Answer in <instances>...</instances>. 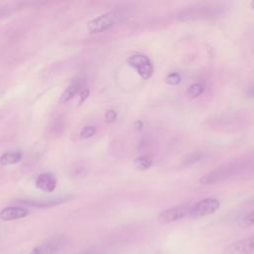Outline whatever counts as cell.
Returning <instances> with one entry per match:
<instances>
[{"label":"cell","instance_id":"obj_1","mask_svg":"<svg viewBox=\"0 0 254 254\" xmlns=\"http://www.w3.org/2000/svg\"><path fill=\"white\" fill-rule=\"evenodd\" d=\"M126 17H127V14L120 10L105 13L89 21L87 23V29L89 33H92V34L100 33L105 30H108L109 28H111L112 26L118 23L125 21Z\"/></svg>","mask_w":254,"mask_h":254},{"label":"cell","instance_id":"obj_2","mask_svg":"<svg viewBox=\"0 0 254 254\" xmlns=\"http://www.w3.org/2000/svg\"><path fill=\"white\" fill-rule=\"evenodd\" d=\"M242 168L239 163H229L223 166H219L216 169L212 170L211 172L205 174L199 179V182L202 185H211L216 184L218 182L224 181L234 174H236L239 169Z\"/></svg>","mask_w":254,"mask_h":254},{"label":"cell","instance_id":"obj_3","mask_svg":"<svg viewBox=\"0 0 254 254\" xmlns=\"http://www.w3.org/2000/svg\"><path fill=\"white\" fill-rule=\"evenodd\" d=\"M220 206V202L215 197H205L190 207V217L193 219L202 218L208 216L217 211Z\"/></svg>","mask_w":254,"mask_h":254},{"label":"cell","instance_id":"obj_4","mask_svg":"<svg viewBox=\"0 0 254 254\" xmlns=\"http://www.w3.org/2000/svg\"><path fill=\"white\" fill-rule=\"evenodd\" d=\"M190 207L189 204H179L164 209L158 214V221L162 224H168L181 220L190 214Z\"/></svg>","mask_w":254,"mask_h":254},{"label":"cell","instance_id":"obj_5","mask_svg":"<svg viewBox=\"0 0 254 254\" xmlns=\"http://www.w3.org/2000/svg\"><path fill=\"white\" fill-rule=\"evenodd\" d=\"M128 64L137 70L143 79H149L154 71V67L150 59L144 55H133L129 58Z\"/></svg>","mask_w":254,"mask_h":254},{"label":"cell","instance_id":"obj_6","mask_svg":"<svg viewBox=\"0 0 254 254\" xmlns=\"http://www.w3.org/2000/svg\"><path fill=\"white\" fill-rule=\"evenodd\" d=\"M254 253V235L244 237L227 245L221 254H253Z\"/></svg>","mask_w":254,"mask_h":254},{"label":"cell","instance_id":"obj_7","mask_svg":"<svg viewBox=\"0 0 254 254\" xmlns=\"http://www.w3.org/2000/svg\"><path fill=\"white\" fill-rule=\"evenodd\" d=\"M62 237L50 238L36 246L29 254H56L63 244Z\"/></svg>","mask_w":254,"mask_h":254},{"label":"cell","instance_id":"obj_8","mask_svg":"<svg viewBox=\"0 0 254 254\" xmlns=\"http://www.w3.org/2000/svg\"><path fill=\"white\" fill-rule=\"evenodd\" d=\"M29 214V211L25 207L20 206H8L0 211V218L5 221H11L23 218Z\"/></svg>","mask_w":254,"mask_h":254},{"label":"cell","instance_id":"obj_9","mask_svg":"<svg viewBox=\"0 0 254 254\" xmlns=\"http://www.w3.org/2000/svg\"><path fill=\"white\" fill-rule=\"evenodd\" d=\"M36 186L45 192H51L56 189L57 180L52 173H43L36 180Z\"/></svg>","mask_w":254,"mask_h":254},{"label":"cell","instance_id":"obj_10","mask_svg":"<svg viewBox=\"0 0 254 254\" xmlns=\"http://www.w3.org/2000/svg\"><path fill=\"white\" fill-rule=\"evenodd\" d=\"M80 87H81V83H80V80L76 79L74 81H72L66 88L65 90L62 93L61 95V98H60V103H64L68 100H70L79 90H80Z\"/></svg>","mask_w":254,"mask_h":254},{"label":"cell","instance_id":"obj_11","mask_svg":"<svg viewBox=\"0 0 254 254\" xmlns=\"http://www.w3.org/2000/svg\"><path fill=\"white\" fill-rule=\"evenodd\" d=\"M21 159H22V153L20 151H8L1 156L0 163L4 166L14 165L20 162Z\"/></svg>","mask_w":254,"mask_h":254},{"label":"cell","instance_id":"obj_12","mask_svg":"<svg viewBox=\"0 0 254 254\" xmlns=\"http://www.w3.org/2000/svg\"><path fill=\"white\" fill-rule=\"evenodd\" d=\"M152 164H153V160L148 156H140L136 158L134 161L135 168L141 171H145L149 169L152 166Z\"/></svg>","mask_w":254,"mask_h":254},{"label":"cell","instance_id":"obj_13","mask_svg":"<svg viewBox=\"0 0 254 254\" xmlns=\"http://www.w3.org/2000/svg\"><path fill=\"white\" fill-rule=\"evenodd\" d=\"M204 91V85L201 82H194L188 88V95L190 98H196Z\"/></svg>","mask_w":254,"mask_h":254},{"label":"cell","instance_id":"obj_14","mask_svg":"<svg viewBox=\"0 0 254 254\" xmlns=\"http://www.w3.org/2000/svg\"><path fill=\"white\" fill-rule=\"evenodd\" d=\"M182 81V76L179 72H171L166 76V82L169 85H178Z\"/></svg>","mask_w":254,"mask_h":254},{"label":"cell","instance_id":"obj_15","mask_svg":"<svg viewBox=\"0 0 254 254\" xmlns=\"http://www.w3.org/2000/svg\"><path fill=\"white\" fill-rule=\"evenodd\" d=\"M251 225H254V209L247 213L240 221L241 227H249Z\"/></svg>","mask_w":254,"mask_h":254},{"label":"cell","instance_id":"obj_16","mask_svg":"<svg viewBox=\"0 0 254 254\" xmlns=\"http://www.w3.org/2000/svg\"><path fill=\"white\" fill-rule=\"evenodd\" d=\"M95 132H96L95 127H93V126H86V127H84V128L81 130V132H80V137H81L82 139H88V138L92 137V136L95 134Z\"/></svg>","mask_w":254,"mask_h":254},{"label":"cell","instance_id":"obj_17","mask_svg":"<svg viewBox=\"0 0 254 254\" xmlns=\"http://www.w3.org/2000/svg\"><path fill=\"white\" fill-rule=\"evenodd\" d=\"M116 117H117V114L113 109H109L105 113V121L107 123H113L116 120Z\"/></svg>","mask_w":254,"mask_h":254},{"label":"cell","instance_id":"obj_18","mask_svg":"<svg viewBox=\"0 0 254 254\" xmlns=\"http://www.w3.org/2000/svg\"><path fill=\"white\" fill-rule=\"evenodd\" d=\"M89 94V90L88 88H83V90H81L80 92V99H79V103H82L88 96Z\"/></svg>","mask_w":254,"mask_h":254},{"label":"cell","instance_id":"obj_19","mask_svg":"<svg viewBox=\"0 0 254 254\" xmlns=\"http://www.w3.org/2000/svg\"><path fill=\"white\" fill-rule=\"evenodd\" d=\"M246 96L250 97V98H254V83L251 84L247 90H246Z\"/></svg>","mask_w":254,"mask_h":254},{"label":"cell","instance_id":"obj_20","mask_svg":"<svg viewBox=\"0 0 254 254\" xmlns=\"http://www.w3.org/2000/svg\"><path fill=\"white\" fill-rule=\"evenodd\" d=\"M7 12H8V10H7V8H6V7H2V8H0V18H2L3 16H5V15L7 14Z\"/></svg>","mask_w":254,"mask_h":254},{"label":"cell","instance_id":"obj_21","mask_svg":"<svg viewBox=\"0 0 254 254\" xmlns=\"http://www.w3.org/2000/svg\"><path fill=\"white\" fill-rule=\"evenodd\" d=\"M77 254H95L93 250H85V251H82L80 253H77Z\"/></svg>","mask_w":254,"mask_h":254},{"label":"cell","instance_id":"obj_22","mask_svg":"<svg viewBox=\"0 0 254 254\" xmlns=\"http://www.w3.org/2000/svg\"><path fill=\"white\" fill-rule=\"evenodd\" d=\"M250 7H251L252 10H254V1H251V2H250Z\"/></svg>","mask_w":254,"mask_h":254}]
</instances>
